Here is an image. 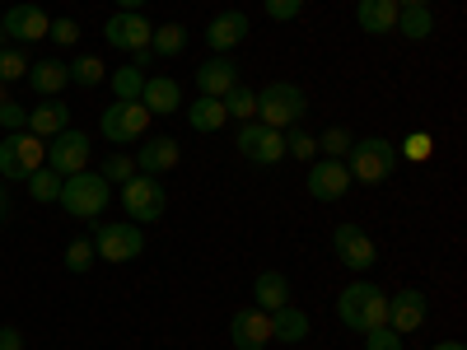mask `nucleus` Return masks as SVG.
Returning a JSON list of instances; mask_svg holds the SVG:
<instances>
[{
	"label": "nucleus",
	"instance_id": "obj_45",
	"mask_svg": "<svg viewBox=\"0 0 467 350\" xmlns=\"http://www.w3.org/2000/svg\"><path fill=\"white\" fill-rule=\"evenodd\" d=\"M431 350H467L462 341H440V345H431Z\"/></svg>",
	"mask_w": 467,
	"mask_h": 350
},
{
	"label": "nucleus",
	"instance_id": "obj_1",
	"mask_svg": "<svg viewBox=\"0 0 467 350\" xmlns=\"http://www.w3.org/2000/svg\"><path fill=\"white\" fill-rule=\"evenodd\" d=\"M346 173L350 182H365V187H379L398 173V145L383 140V136H365V140H350L346 149Z\"/></svg>",
	"mask_w": 467,
	"mask_h": 350
},
{
	"label": "nucleus",
	"instance_id": "obj_3",
	"mask_svg": "<svg viewBox=\"0 0 467 350\" xmlns=\"http://www.w3.org/2000/svg\"><path fill=\"white\" fill-rule=\"evenodd\" d=\"M108 197H112V182H103L99 169H80V173L61 178V197H57V201H61L66 215H75V220H94V215L108 211Z\"/></svg>",
	"mask_w": 467,
	"mask_h": 350
},
{
	"label": "nucleus",
	"instance_id": "obj_14",
	"mask_svg": "<svg viewBox=\"0 0 467 350\" xmlns=\"http://www.w3.org/2000/svg\"><path fill=\"white\" fill-rule=\"evenodd\" d=\"M425 314H431V299H425L420 290H398L388 294V327H393L398 336H411L425 327Z\"/></svg>",
	"mask_w": 467,
	"mask_h": 350
},
{
	"label": "nucleus",
	"instance_id": "obj_39",
	"mask_svg": "<svg viewBox=\"0 0 467 350\" xmlns=\"http://www.w3.org/2000/svg\"><path fill=\"white\" fill-rule=\"evenodd\" d=\"M262 10H266V19L290 24V19H299V15H304V0H262Z\"/></svg>",
	"mask_w": 467,
	"mask_h": 350
},
{
	"label": "nucleus",
	"instance_id": "obj_5",
	"mask_svg": "<svg viewBox=\"0 0 467 350\" xmlns=\"http://www.w3.org/2000/svg\"><path fill=\"white\" fill-rule=\"evenodd\" d=\"M43 164H47V140H37L33 131H10L5 140H0V178L24 182Z\"/></svg>",
	"mask_w": 467,
	"mask_h": 350
},
{
	"label": "nucleus",
	"instance_id": "obj_26",
	"mask_svg": "<svg viewBox=\"0 0 467 350\" xmlns=\"http://www.w3.org/2000/svg\"><path fill=\"white\" fill-rule=\"evenodd\" d=\"M229 122V112H224V103L220 98H197V103H187V127L192 131H202V136H211V131H220Z\"/></svg>",
	"mask_w": 467,
	"mask_h": 350
},
{
	"label": "nucleus",
	"instance_id": "obj_33",
	"mask_svg": "<svg viewBox=\"0 0 467 350\" xmlns=\"http://www.w3.org/2000/svg\"><path fill=\"white\" fill-rule=\"evenodd\" d=\"M94 262H99V257H94V243H89V239H70V243H66V271H70V276H85Z\"/></svg>",
	"mask_w": 467,
	"mask_h": 350
},
{
	"label": "nucleus",
	"instance_id": "obj_27",
	"mask_svg": "<svg viewBox=\"0 0 467 350\" xmlns=\"http://www.w3.org/2000/svg\"><path fill=\"white\" fill-rule=\"evenodd\" d=\"M393 33L411 37V43H425V37L435 33V15H431V5H407V10H398V28H393Z\"/></svg>",
	"mask_w": 467,
	"mask_h": 350
},
{
	"label": "nucleus",
	"instance_id": "obj_28",
	"mask_svg": "<svg viewBox=\"0 0 467 350\" xmlns=\"http://www.w3.org/2000/svg\"><path fill=\"white\" fill-rule=\"evenodd\" d=\"M108 85H112V98H117V103H140L145 70H140V66H117V70L108 75Z\"/></svg>",
	"mask_w": 467,
	"mask_h": 350
},
{
	"label": "nucleus",
	"instance_id": "obj_44",
	"mask_svg": "<svg viewBox=\"0 0 467 350\" xmlns=\"http://www.w3.org/2000/svg\"><path fill=\"white\" fill-rule=\"evenodd\" d=\"M10 220V191H5V182H0V224Z\"/></svg>",
	"mask_w": 467,
	"mask_h": 350
},
{
	"label": "nucleus",
	"instance_id": "obj_18",
	"mask_svg": "<svg viewBox=\"0 0 467 350\" xmlns=\"http://www.w3.org/2000/svg\"><path fill=\"white\" fill-rule=\"evenodd\" d=\"M248 28H253V19H248L244 10H220V15L206 24V47H211L215 57H224L229 47H239V43H244Z\"/></svg>",
	"mask_w": 467,
	"mask_h": 350
},
{
	"label": "nucleus",
	"instance_id": "obj_21",
	"mask_svg": "<svg viewBox=\"0 0 467 350\" xmlns=\"http://www.w3.org/2000/svg\"><path fill=\"white\" fill-rule=\"evenodd\" d=\"M28 89L33 94H43V98H57L66 85H70V70H66V61H28Z\"/></svg>",
	"mask_w": 467,
	"mask_h": 350
},
{
	"label": "nucleus",
	"instance_id": "obj_13",
	"mask_svg": "<svg viewBox=\"0 0 467 350\" xmlns=\"http://www.w3.org/2000/svg\"><path fill=\"white\" fill-rule=\"evenodd\" d=\"M47 28H52V19L43 15V5H33V0H24V5H15V10L0 15V33H5L15 47L37 43V37H47Z\"/></svg>",
	"mask_w": 467,
	"mask_h": 350
},
{
	"label": "nucleus",
	"instance_id": "obj_46",
	"mask_svg": "<svg viewBox=\"0 0 467 350\" xmlns=\"http://www.w3.org/2000/svg\"><path fill=\"white\" fill-rule=\"evenodd\" d=\"M122 10H145V0H117Z\"/></svg>",
	"mask_w": 467,
	"mask_h": 350
},
{
	"label": "nucleus",
	"instance_id": "obj_17",
	"mask_svg": "<svg viewBox=\"0 0 467 350\" xmlns=\"http://www.w3.org/2000/svg\"><path fill=\"white\" fill-rule=\"evenodd\" d=\"M229 341H234V350H266L271 314H262V308H239V314L229 318Z\"/></svg>",
	"mask_w": 467,
	"mask_h": 350
},
{
	"label": "nucleus",
	"instance_id": "obj_29",
	"mask_svg": "<svg viewBox=\"0 0 467 350\" xmlns=\"http://www.w3.org/2000/svg\"><path fill=\"white\" fill-rule=\"evenodd\" d=\"M187 47V28L182 24H154V33H150V52L154 57H178Z\"/></svg>",
	"mask_w": 467,
	"mask_h": 350
},
{
	"label": "nucleus",
	"instance_id": "obj_24",
	"mask_svg": "<svg viewBox=\"0 0 467 350\" xmlns=\"http://www.w3.org/2000/svg\"><path fill=\"white\" fill-rule=\"evenodd\" d=\"M290 304V281L281 276V271H262V276L253 281V308H262V314H276V308Z\"/></svg>",
	"mask_w": 467,
	"mask_h": 350
},
{
	"label": "nucleus",
	"instance_id": "obj_38",
	"mask_svg": "<svg viewBox=\"0 0 467 350\" xmlns=\"http://www.w3.org/2000/svg\"><path fill=\"white\" fill-rule=\"evenodd\" d=\"M285 154H290V160H314L318 140L308 136V131H299V127H290V131H285Z\"/></svg>",
	"mask_w": 467,
	"mask_h": 350
},
{
	"label": "nucleus",
	"instance_id": "obj_9",
	"mask_svg": "<svg viewBox=\"0 0 467 350\" xmlns=\"http://www.w3.org/2000/svg\"><path fill=\"white\" fill-rule=\"evenodd\" d=\"M99 127L112 145H131V140H145L150 131V112L140 103H108L103 117H99Z\"/></svg>",
	"mask_w": 467,
	"mask_h": 350
},
{
	"label": "nucleus",
	"instance_id": "obj_42",
	"mask_svg": "<svg viewBox=\"0 0 467 350\" xmlns=\"http://www.w3.org/2000/svg\"><path fill=\"white\" fill-rule=\"evenodd\" d=\"M0 127L5 131H28V108L24 103H0Z\"/></svg>",
	"mask_w": 467,
	"mask_h": 350
},
{
	"label": "nucleus",
	"instance_id": "obj_47",
	"mask_svg": "<svg viewBox=\"0 0 467 350\" xmlns=\"http://www.w3.org/2000/svg\"><path fill=\"white\" fill-rule=\"evenodd\" d=\"M407 5H431V0H398V10H407Z\"/></svg>",
	"mask_w": 467,
	"mask_h": 350
},
{
	"label": "nucleus",
	"instance_id": "obj_8",
	"mask_svg": "<svg viewBox=\"0 0 467 350\" xmlns=\"http://www.w3.org/2000/svg\"><path fill=\"white\" fill-rule=\"evenodd\" d=\"M234 145H239V154H244L248 164H262V169H271V164L285 160V131L266 127V122H244Z\"/></svg>",
	"mask_w": 467,
	"mask_h": 350
},
{
	"label": "nucleus",
	"instance_id": "obj_40",
	"mask_svg": "<svg viewBox=\"0 0 467 350\" xmlns=\"http://www.w3.org/2000/svg\"><path fill=\"white\" fill-rule=\"evenodd\" d=\"M365 350H402V336L388 327V323L383 327H369L365 332Z\"/></svg>",
	"mask_w": 467,
	"mask_h": 350
},
{
	"label": "nucleus",
	"instance_id": "obj_25",
	"mask_svg": "<svg viewBox=\"0 0 467 350\" xmlns=\"http://www.w3.org/2000/svg\"><path fill=\"white\" fill-rule=\"evenodd\" d=\"M308 314L304 308H295V304H285V308H276L271 314V341H285V345H299L304 336H308Z\"/></svg>",
	"mask_w": 467,
	"mask_h": 350
},
{
	"label": "nucleus",
	"instance_id": "obj_35",
	"mask_svg": "<svg viewBox=\"0 0 467 350\" xmlns=\"http://www.w3.org/2000/svg\"><path fill=\"white\" fill-rule=\"evenodd\" d=\"M431 154H435V136H431V131H411V136L402 140V154H398V160L425 164V160H431Z\"/></svg>",
	"mask_w": 467,
	"mask_h": 350
},
{
	"label": "nucleus",
	"instance_id": "obj_41",
	"mask_svg": "<svg viewBox=\"0 0 467 350\" xmlns=\"http://www.w3.org/2000/svg\"><path fill=\"white\" fill-rule=\"evenodd\" d=\"M47 37H52V43L57 47H70V43H80V24H75V19H52V28H47Z\"/></svg>",
	"mask_w": 467,
	"mask_h": 350
},
{
	"label": "nucleus",
	"instance_id": "obj_2",
	"mask_svg": "<svg viewBox=\"0 0 467 350\" xmlns=\"http://www.w3.org/2000/svg\"><path fill=\"white\" fill-rule=\"evenodd\" d=\"M337 318H341V327H350V332H369V327H383L388 323V294L379 290V285H369V281H356V285H346L341 294H337Z\"/></svg>",
	"mask_w": 467,
	"mask_h": 350
},
{
	"label": "nucleus",
	"instance_id": "obj_15",
	"mask_svg": "<svg viewBox=\"0 0 467 350\" xmlns=\"http://www.w3.org/2000/svg\"><path fill=\"white\" fill-rule=\"evenodd\" d=\"M178 160H182L178 136H145V140H140V154H136V173L164 178V173L178 169Z\"/></svg>",
	"mask_w": 467,
	"mask_h": 350
},
{
	"label": "nucleus",
	"instance_id": "obj_34",
	"mask_svg": "<svg viewBox=\"0 0 467 350\" xmlns=\"http://www.w3.org/2000/svg\"><path fill=\"white\" fill-rule=\"evenodd\" d=\"M318 140V154H323V160H346V149H350V140H356V136H350L346 127H327L323 136H314Z\"/></svg>",
	"mask_w": 467,
	"mask_h": 350
},
{
	"label": "nucleus",
	"instance_id": "obj_36",
	"mask_svg": "<svg viewBox=\"0 0 467 350\" xmlns=\"http://www.w3.org/2000/svg\"><path fill=\"white\" fill-rule=\"evenodd\" d=\"M24 75H28V57L19 47H0V85L24 80Z\"/></svg>",
	"mask_w": 467,
	"mask_h": 350
},
{
	"label": "nucleus",
	"instance_id": "obj_31",
	"mask_svg": "<svg viewBox=\"0 0 467 350\" xmlns=\"http://www.w3.org/2000/svg\"><path fill=\"white\" fill-rule=\"evenodd\" d=\"M220 103H224L229 117H239V122H253V117H257V94H253L248 85H234Z\"/></svg>",
	"mask_w": 467,
	"mask_h": 350
},
{
	"label": "nucleus",
	"instance_id": "obj_16",
	"mask_svg": "<svg viewBox=\"0 0 467 350\" xmlns=\"http://www.w3.org/2000/svg\"><path fill=\"white\" fill-rule=\"evenodd\" d=\"M304 187H308V197H314V201H341L350 191V173H346L341 160H318V164H308Z\"/></svg>",
	"mask_w": 467,
	"mask_h": 350
},
{
	"label": "nucleus",
	"instance_id": "obj_37",
	"mask_svg": "<svg viewBox=\"0 0 467 350\" xmlns=\"http://www.w3.org/2000/svg\"><path fill=\"white\" fill-rule=\"evenodd\" d=\"M99 173H103V182H127V178H136V160L131 154H108Z\"/></svg>",
	"mask_w": 467,
	"mask_h": 350
},
{
	"label": "nucleus",
	"instance_id": "obj_12",
	"mask_svg": "<svg viewBox=\"0 0 467 350\" xmlns=\"http://www.w3.org/2000/svg\"><path fill=\"white\" fill-rule=\"evenodd\" d=\"M150 33H154V24L145 19V10H122V15H112V19L103 24L108 47H117V52H140V47H150Z\"/></svg>",
	"mask_w": 467,
	"mask_h": 350
},
{
	"label": "nucleus",
	"instance_id": "obj_19",
	"mask_svg": "<svg viewBox=\"0 0 467 350\" xmlns=\"http://www.w3.org/2000/svg\"><path fill=\"white\" fill-rule=\"evenodd\" d=\"M234 85H244L239 80V61H234V57H211V61L197 66V89L206 98H224Z\"/></svg>",
	"mask_w": 467,
	"mask_h": 350
},
{
	"label": "nucleus",
	"instance_id": "obj_30",
	"mask_svg": "<svg viewBox=\"0 0 467 350\" xmlns=\"http://www.w3.org/2000/svg\"><path fill=\"white\" fill-rule=\"evenodd\" d=\"M24 182H28V197H33L37 206H52V201L61 197V173H52L47 164H43V169H33Z\"/></svg>",
	"mask_w": 467,
	"mask_h": 350
},
{
	"label": "nucleus",
	"instance_id": "obj_43",
	"mask_svg": "<svg viewBox=\"0 0 467 350\" xmlns=\"http://www.w3.org/2000/svg\"><path fill=\"white\" fill-rule=\"evenodd\" d=\"M0 350H24V336H19V327H0Z\"/></svg>",
	"mask_w": 467,
	"mask_h": 350
},
{
	"label": "nucleus",
	"instance_id": "obj_23",
	"mask_svg": "<svg viewBox=\"0 0 467 350\" xmlns=\"http://www.w3.org/2000/svg\"><path fill=\"white\" fill-rule=\"evenodd\" d=\"M356 24L369 33V37H383L398 28V0H360L356 5Z\"/></svg>",
	"mask_w": 467,
	"mask_h": 350
},
{
	"label": "nucleus",
	"instance_id": "obj_48",
	"mask_svg": "<svg viewBox=\"0 0 467 350\" xmlns=\"http://www.w3.org/2000/svg\"><path fill=\"white\" fill-rule=\"evenodd\" d=\"M0 103H10V94H5V85H0Z\"/></svg>",
	"mask_w": 467,
	"mask_h": 350
},
{
	"label": "nucleus",
	"instance_id": "obj_32",
	"mask_svg": "<svg viewBox=\"0 0 467 350\" xmlns=\"http://www.w3.org/2000/svg\"><path fill=\"white\" fill-rule=\"evenodd\" d=\"M66 70H70V85H80V89L103 85V61H99V57H75Z\"/></svg>",
	"mask_w": 467,
	"mask_h": 350
},
{
	"label": "nucleus",
	"instance_id": "obj_7",
	"mask_svg": "<svg viewBox=\"0 0 467 350\" xmlns=\"http://www.w3.org/2000/svg\"><path fill=\"white\" fill-rule=\"evenodd\" d=\"M89 243H94V257H103V262H136L145 252V233L131 220H112V224H99Z\"/></svg>",
	"mask_w": 467,
	"mask_h": 350
},
{
	"label": "nucleus",
	"instance_id": "obj_22",
	"mask_svg": "<svg viewBox=\"0 0 467 350\" xmlns=\"http://www.w3.org/2000/svg\"><path fill=\"white\" fill-rule=\"evenodd\" d=\"M66 127H70V108H66V103L47 98V103L28 108V131H33L37 140H52V136H61Z\"/></svg>",
	"mask_w": 467,
	"mask_h": 350
},
{
	"label": "nucleus",
	"instance_id": "obj_10",
	"mask_svg": "<svg viewBox=\"0 0 467 350\" xmlns=\"http://www.w3.org/2000/svg\"><path fill=\"white\" fill-rule=\"evenodd\" d=\"M89 136L85 131H75V127H66L61 136H52L47 140V169L52 173H61V178H70V173H80V169H89Z\"/></svg>",
	"mask_w": 467,
	"mask_h": 350
},
{
	"label": "nucleus",
	"instance_id": "obj_6",
	"mask_svg": "<svg viewBox=\"0 0 467 350\" xmlns=\"http://www.w3.org/2000/svg\"><path fill=\"white\" fill-rule=\"evenodd\" d=\"M122 206H127L131 224H154V220H160V215L169 211V191H164V182H160V178L136 173V178H127V182H122Z\"/></svg>",
	"mask_w": 467,
	"mask_h": 350
},
{
	"label": "nucleus",
	"instance_id": "obj_49",
	"mask_svg": "<svg viewBox=\"0 0 467 350\" xmlns=\"http://www.w3.org/2000/svg\"><path fill=\"white\" fill-rule=\"evenodd\" d=\"M0 47H5V33H0Z\"/></svg>",
	"mask_w": 467,
	"mask_h": 350
},
{
	"label": "nucleus",
	"instance_id": "obj_20",
	"mask_svg": "<svg viewBox=\"0 0 467 350\" xmlns=\"http://www.w3.org/2000/svg\"><path fill=\"white\" fill-rule=\"evenodd\" d=\"M178 103H182V85L169 80V75H150L140 89V108L150 117H169V112H178Z\"/></svg>",
	"mask_w": 467,
	"mask_h": 350
},
{
	"label": "nucleus",
	"instance_id": "obj_11",
	"mask_svg": "<svg viewBox=\"0 0 467 350\" xmlns=\"http://www.w3.org/2000/svg\"><path fill=\"white\" fill-rule=\"evenodd\" d=\"M332 252H337V262L346 266V271H369L374 266V239H369V233L360 229V224H337L332 229Z\"/></svg>",
	"mask_w": 467,
	"mask_h": 350
},
{
	"label": "nucleus",
	"instance_id": "obj_4",
	"mask_svg": "<svg viewBox=\"0 0 467 350\" xmlns=\"http://www.w3.org/2000/svg\"><path fill=\"white\" fill-rule=\"evenodd\" d=\"M304 112H308V98H304V89L290 85V80H271V85L257 94V122L276 127V131L299 127Z\"/></svg>",
	"mask_w": 467,
	"mask_h": 350
}]
</instances>
